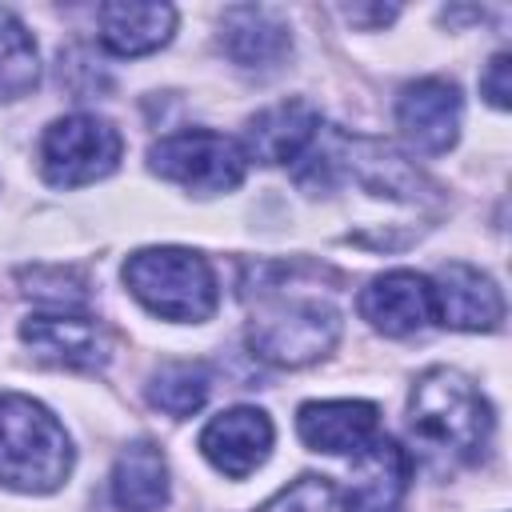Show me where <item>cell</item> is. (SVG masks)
I'll return each instance as SVG.
<instances>
[{
	"mask_svg": "<svg viewBox=\"0 0 512 512\" xmlns=\"http://www.w3.org/2000/svg\"><path fill=\"white\" fill-rule=\"evenodd\" d=\"M316 268L256 260L240 280V296L248 304V348L264 364L304 368L324 360L340 340L336 304L308 280Z\"/></svg>",
	"mask_w": 512,
	"mask_h": 512,
	"instance_id": "cell-1",
	"label": "cell"
},
{
	"mask_svg": "<svg viewBox=\"0 0 512 512\" xmlns=\"http://www.w3.org/2000/svg\"><path fill=\"white\" fill-rule=\"evenodd\" d=\"M408 428L432 452L472 464L492 440V404L460 368H428L416 376L408 396Z\"/></svg>",
	"mask_w": 512,
	"mask_h": 512,
	"instance_id": "cell-2",
	"label": "cell"
},
{
	"mask_svg": "<svg viewBox=\"0 0 512 512\" xmlns=\"http://www.w3.org/2000/svg\"><path fill=\"white\" fill-rule=\"evenodd\" d=\"M72 440L64 424L24 392H0V484L44 496L72 476Z\"/></svg>",
	"mask_w": 512,
	"mask_h": 512,
	"instance_id": "cell-3",
	"label": "cell"
},
{
	"mask_svg": "<svg viewBox=\"0 0 512 512\" xmlns=\"http://www.w3.org/2000/svg\"><path fill=\"white\" fill-rule=\"evenodd\" d=\"M128 292L160 320L204 324L220 304V284L212 264L192 248H140L124 260Z\"/></svg>",
	"mask_w": 512,
	"mask_h": 512,
	"instance_id": "cell-4",
	"label": "cell"
},
{
	"mask_svg": "<svg viewBox=\"0 0 512 512\" xmlns=\"http://www.w3.org/2000/svg\"><path fill=\"white\" fill-rule=\"evenodd\" d=\"M148 168L160 180L180 184L196 196H216V192H232L244 184L248 156H244L240 140H232L224 132L184 128V132L160 136L148 148Z\"/></svg>",
	"mask_w": 512,
	"mask_h": 512,
	"instance_id": "cell-5",
	"label": "cell"
},
{
	"mask_svg": "<svg viewBox=\"0 0 512 512\" xmlns=\"http://www.w3.org/2000/svg\"><path fill=\"white\" fill-rule=\"evenodd\" d=\"M124 140L116 124L92 112L60 116L40 136V176L52 188H84L104 180L120 164Z\"/></svg>",
	"mask_w": 512,
	"mask_h": 512,
	"instance_id": "cell-6",
	"label": "cell"
},
{
	"mask_svg": "<svg viewBox=\"0 0 512 512\" xmlns=\"http://www.w3.org/2000/svg\"><path fill=\"white\" fill-rule=\"evenodd\" d=\"M460 116H464L460 88L444 76L412 80L396 100V128L404 144L420 156H444L460 140Z\"/></svg>",
	"mask_w": 512,
	"mask_h": 512,
	"instance_id": "cell-7",
	"label": "cell"
},
{
	"mask_svg": "<svg viewBox=\"0 0 512 512\" xmlns=\"http://www.w3.org/2000/svg\"><path fill=\"white\" fill-rule=\"evenodd\" d=\"M20 340L36 352V360L52 368L96 372L112 356V336L100 320L84 312H40L20 324Z\"/></svg>",
	"mask_w": 512,
	"mask_h": 512,
	"instance_id": "cell-8",
	"label": "cell"
},
{
	"mask_svg": "<svg viewBox=\"0 0 512 512\" xmlns=\"http://www.w3.org/2000/svg\"><path fill=\"white\" fill-rule=\"evenodd\" d=\"M432 284V320L456 332H492L504 320V296L496 280L464 260H448L436 268Z\"/></svg>",
	"mask_w": 512,
	"mask_h": 512,
	"instance_id": "cell-9",
	"label": "cell"
},
{
	"mask_svg": "<svg viewBox=\"0 0 512 512\" xmlns=\"http://www.w3.org/2000/svg\"><path fill=\"white\" fill-rule=\"evenodd\" d=\"M272 440H276V428H272L268 412L264 408H252V404L224 408V412H216L200 428V452H204V460L216 472H224L228 480L252 476L268 460Z\"/></svg>",
	"mask_w": 512,
	"mask_h": 512,
	"instance_id": "cell-10",
	"label": "cell"
},
{
	"mask_svg": "<svg viewBox=\"0 0 512 512\" xmlns=\"http://www.w3.org/2000/svg\"><path fill=\"white\" fill-rule=\"evenodd\" d=\"M412 480L408 452L388 440L372 436L356 456L348 472V488L340 492V512H396Z\"/></svg>",
	"mask_w": 512,
	"mask_h": 512,
	"instance_id": "cell-11",
	"label": "cell"
},
{
	"mask_svg": "<svg viewBox=\"0 0 512 512\" xmlns=\"http://www.w3.org/2000/svg\"><path fill=\"white\" fill-rule=\"evenodd\" d=\"M220 48L244 72H276L292 56V28L276 8L232 4L220 16Z\"/></svg>",
	"mask_w": 512,
	"mask_h": 512,
	"instance_id": "cell-12",
	"label": "cell"
},
{
	"mask_svg": "<svg viewBox=\"0 0 512 512\" xmlns=\"http://www.w3.org/2000/svg\"><path fill=\"white\" fill-rule=\"evenodd\" d=\"M380 428L372 400H308L296 412V436L304 448L324 456H356Z\"/></svg>",
	"mask_w": 512,
	"mask_h": 512,
	"instance_id": "cell-13",
	"label": "cell"
},
{
	"mask_svg": "<svg viewBox=\"0 0 512 512\" xmlns=\"http://www.w3.org/2000/svg\"><path fill=\"white\" fill-rule=\"evenodd\" d=\"M316 136H320V112L308 100L292 96L260 108L248 120L240 148L248 160H260V164H292L316 144Z\"/></svg>",
	"mask_w": 512,
	"mask_h": 512,
	"instance_id": "cell-14",
	"label": "cell"
},
{
	"mask_svg": "<svg viewBox=\"0 0 512 512\" xmlns=\"http://www.w3.org/2000/svg\"><path fill=\"white\" fill-rule=\"evenodd\" d=\"M356 308L376 332L412 336L432 320V284L420 272L392 268V272L368 280V288L360 292Z\"/></svg>",
	"mask_w": 512,
	"mask_h": 512,
	"instance_id": "cell-15",
	"label": "cell"
},
{
	"mask_svg": "<svg viewBox=\"0 0 512 512\" xmlns=\"http://www.w3.org/2000/svg\"><path fill=\"white\" fill-rule=\"evenodd\" d=\"M100 44L112 56H148L176 32V8L156 0H108L96 12Z\"/></svg>",
	"mask_w": 512,
	"mask_h": 512,
	"instance_id": "cell-16",
	"label": "cell"
},
{
	"mask_svg": "<svg viewBox=\"0 0 512 512\" xmlns=\"http://www.w3.org/2000/svg\"><path fill=\"white\" fill-rule=\"evenodd\" d=\"M112 500L120 512H160L168 504V460L152 440H132L116 456Z\"/></svg>",
	"mask_w": 512,
	"mask_h": 512,
	"instance_id": "cell-17",
	"label": "cell"
},
{
	"mask_svg": "<svg viewBox=\"0 0 512 512\" xmlns=\"http://www.w3.org/2000/svg\"><path fill=\"white\" fill-rule=\"evenodd\" d=\"M208 392H212V376L200 360H168L148 380L152 408H160L172 420H188L192 412H200Z\"/></svg>",
	"mask_w": 512,
	"mask_h": 512,
	"instance_id": "cell-18",
	"label": "cell"
},
{
	"mask_svg": "<svg viewBox=\"0 0 512 512\" xmlns=\"http://www.w3.org/2000/svg\"><path fill=\"white\" fill-rule=\"evenodd\" d=\"M40 84V52L28 24L0 8V100H20Z\"/></svg>",
	"mask_w": 512,
	"mask_h": 512,
	"instance_id": "cell-19",
	"label": "cell"
},
{
	"mask_svg": "<svg viewBox=\"0 0 512 512\" xmlns=\"http://www.w3.org/2000/svg\"><path fill=\"white\" fill-rule=\"evenodd\" d=\"M20 284H24V296H32V300H40L56 312H76V308L88 304L84 276L72 272V268H24Z\"/></svg>",
	"mask_w": 512,
	"mask_h": 512,
	"instance_id": "cell-20",
	"label": "cell"
},
{
	"mask_svg": "<svg viewBox=\"0 0 512 512\" xmlns=\"http://www.w3.org/2000/svg\"><path fill=\"white\" fill-rule=\"evenodd\" d=\"M260 512H340V492L324 476H300L284 492H276Z\"/></svg>",
	"mask_w": 512,
	"mask_h": 512,
	"instance_id": "cell-21",
	"label": "cell"
},
{
	"mask_svg": "<svg viewBox=\"0 0 512 512\" xmlns=\"http://www.w3.org/2000/svg\"><path fill=\"white\" fill-rule=\"evenodd\" d=\"M480 92H484V100L492 104V108H508L512 104V56L508 52H496L492 60H488V68H484V76H480Z\"/></svg>",
	"mask_w": 512,
	"mask_h": 512,
	"instance_id": "cell-22",
	"label": "cell"
},
{
	"mask_svg": "<svg viewBox=\"0 0 512 512\" xmlns=\"http://www.w3.org/2000/svg\"><path fill=\"white\" fill-rule=\"evenodd\" d=\"M396 12H400V8H392V4H388V8H344V16H348L352 24H364V20H368V24H388Z\"/></svg>",
	"mask_w": 512,
	"mask_h": 512,
	"instance_id": "cell-23",
	"label": "cell"
}]
</instances>
